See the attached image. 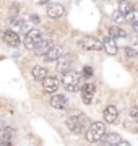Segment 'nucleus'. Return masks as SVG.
<instances>
[{"instance_id": "obj_17", "label": "nucleus", "mask_w": 138, "mask_h": 146, "mask_svg": "<svg viewBox=\"0 0 138 146\" xmlns=\"http://www.w3.org/2000/svg\"><path fill=\"white\" fill-rule=\"evenodd\" d=\"M47 76H49V72H47V68L46 67H42V65H36V67L33 68V78L36 80V81L42 83Z\"/></svg>"}, {"instance_id": "obj_26", "label": "nucleus", "mask_w": 138, "mask_h": 146, "mask_svg": "<svg viewBox=\"0 0 138 146\" xmlns=\"http://www.w3.org/2000/svg\"><path fill=\"white\" fill-rule=\"evenodd\" d=\"M0 146H13V145H11V141H2Z\"/></svg>"}, {"instance_id": "obj_15", "label": "nucleus", "mask_w": 138, "mask_h": 146, "mask_svg": "<svg viewBox=\"0 0 138 146\" xmlns=\"http://www.w3.org/2000/svg\"><path fill=\"white\" fill-rule=\"evenodd\" d=\"M120 135L119 133H107L101 140V146H119L120 145Z\"/></svg>"}, {"instance_id": "obj_16", "label": "nucleus", "mask_w": 138, "mask_h": 146, "mask_svg": "<svg viewBox=\"0 0 138 146\" xmlns=\"http://www.w3.org/2000/svg\"><path fill=\"white\" fill-rule=\"evenodd\" d=\"M104 50H106L109 55H115L117 54V50H119V47H117V41L114 39L112 36H107V37H104Z\"/></svg>"}, {"instance_id": "obj_20", "label": "nucleus", "mask_w": 138, "mask_h": 146, "mask_svg": "<svg viewBox=\"0 0 138 146\" xmlns=\"http://www.w3.org/2000/svg\"><path fill=\"white\" fill-rule=\"evenodd\" d=\"M13 135H15V130H13L11 127H3L2 131H0V140L2 141H11Z\"/></svg>"}, {"instance_id": "obj_9", "label": "nucleus", "mask_w": 138, "mask_h": 146, "mask_svg": "<svg viewBox=\"0 0 138 146\" xmlns=\"http://www.w3.org/2000/svg\"><path fill=\"white\" fill-rule=\"evenodd\" d=\"M64 5L62 3H57V2H50L47 5V16L52 18V20H57L64 15Z\"/></svg>"}, {"instance_id": "obj_25", "label": "nucleus", "mask_w": 138, "mask_h": 146, "mask_svg": "<svg viewBox=\"0 0 138 146\" xmlns=\"http://www.w3.org/2000/svg\"><path fill=\"white\" fill-rule=\"evenodd\" d=\"M130 115H133V117H137V115H138V107H133V109L130 110Z\"/></svg>"}, {"instance_id": "obj_12", "label": "nucleus", "mask_w": 138, "mask_h": 146, "mask_svg": "<svg viewBox=\"0 0 138 146\" xmlns=\"http://www.w3.org/2000/svg\"><path fill=\"white\" fill-rule=\"evenodd\" d=\"M104 120L107 123H117L119 122V110L115 106H107L104 109Z\"/></svg>"}, {"instance_id": "obj_6", "label": "nucleus", "mask_w": 138, "mask_h": 146, "mask_svg": "<svg viewBox=\"0 0 138 146\" xmlns=\"http://www.w3.org/2000/svg\"><path fill=\"white\" fill-rule=\"evenodd\" d=\"M2 39H3V42H5L8 47H18L20 44H21L18 33L13 31V29H7V31H3V34H2Z\"/></svg>"}, {"instance_id": "obj_14", "label": "nucleus", "mask_w": 138, "mask_h": 146, "mask_svg": "<svg viewBox=\"0 0 138 146\" xmlns=\"http://www.w3.org/2000/svg\"><path fill=\"white\" fill-rule=\"evenodd\" d=\"M72 57L70 55H62V57L57 60V70L58 72H62V73H67V72H70V68H72Z\"/></svg>"}, {"instance_id": "obj_21", "label": "nucleus", "mask_w": 138, "mask_h": 146, "mask_svg": "<svg viewBox=\"0 0 138 146\" xmlns=\"http://www.w3.org/2000/svg\"><path fill=\"white\" fill-rule=\"evenodd\" d=\"M119 10L122 11L123 15H128L130 11H133L135 8H133V5L130 3V2H127V0H122L120 2V7H119Z\"/></svg>"}, {"instance_id": "obj_23", "label": "nucleus", "mask_w": 138, "mask_h": 146, "mask_svg": "<svg viewBox=\"0 0 138 146\" xmlns=\"http://www.w3.org/2000/svg\"><path fill=\"white\" fill-rule=\"evenodd\" d=\"M125 57H128V58H137V57H138V52L135 50V49H132V47H125Z\"/></svg>"}, {"instance_id": "obj_27", "label": "nucleus", "mask_w": 138, "mask_h": 146, "mask_svg": "<svg viewBox=\"0 0 138 146\" xmlns=\"http://www.w3.org/2000/svg\"><path fill=\"white\" fill-rule=\"evenodd\" d=\"M119 146H130V143H127V141H120V145Z\"/></svg>"}, {"instance_id": "obj_8", "label": "nucleus", "mask_w": 138, "mask_h": 146, "mask_svg": "<svg viewBox=\"0 0 138 146\" xmlns=\"http://www.w3.org/2000/svg\"><path fill=\"white\" fill-rule=\"evenodd\" d=\"M94 93H96V88L93 83H85L83 88H81V99L85 104H91L93 99H94Z\"/></svg>"}, {"instance_id": "obj_10", "label": "nucleus", "mask_w": 138, "mask_h": 146, "mask_svg": "<svg viewBox=\"0 0 138 146\" xmlns=\"http://www.w3.org/2000/svg\"><path fill=\"white\" fill-rule=\"evenodd\" d=\"M62 55H64V49L58 46V44H54L52 49L44 55V60H46V62H57Z\"/></svg>"}, {"instance_id": "obj_3", "label": "nucleus", "mask_w": 138, "mask_h": 146, "mask_svg": "<svg viewBox=\"0 0 138 146\" xmlns=\"http://www.w3.org/2000/svg\"><path fill=\"white\" fill-rule=\"evenodd\" d=\"M106 135H107L106 125L102 122H94V123H91L88 131H86V140L90 141V143H98V141H101Z\"/></svg>"}, {"instance_id": "obj_22", "label": "nucleus", "mask_w": 138, "mask_h": 146, "mask_svg": "<svg viewBox=\"0 0 138 146\" xmlns=\"http://www.w3.org/2000/svg\"><path fill=\"white\" fill-rule=\"evenodd\" d=\"M112 20L115 23H122V21H125V15L120 10H115V11H112Z\"/></svg>"}, {"instance_id": "obj_7", "label": "nucleus", "mask_w": 138, "mask_h": 146, "mask_svg": "<svg viewBox=\"0 0 138 146\" xmlns=\"http://www.w3.org/2000/svg\"><path fill=\"white\" fill-rule=\"evenodd\" d=\"M42 89H44V93H47V94H54L55 91L58 89V86H60V81H58L57 76H50L49 75L47 78L44 80L42 83Z\"/></svg>"}, {"instance_id": "obj_19", "label": "nucleus", "mask_w": 138, "mask_h": 146, "mask_svg": "<svg viewBox=\"0 0 138 146\" xmlns=\"http://www.w3.org/2000/svg\"><path fill=\"white\" fill-rule=\"evenodd\" d=\"M125 20H127L133 26V29L138 33V10H133V11H130L128 15H125Z\"/></svg>"}, {"instance_id": "obj_1", "label": "nucleus", "mask_w": 138, "mask_h": 146, "mask_svg": "<svg viewBox=\"0 0 138 146\" xmlns=\"http://www.w3.org/2000/svg\"><path fill=\"white\" fill-rule=\"evenodd\" d=\"M83 75L80 73L73 72V70H70V72L64 73V76H62V84H64V88L70 93H75V91H78V89L83 88Z\"/></svg>"}, {"instance_id": "obj_5", "label": "nucleus", "mask_w": 138, "mask_h": 146, "mask_svg": "<svg viewBox=\"0 0 138 146\" xmlns=\"http://www.w3.org/2000/svg\"><path fill=\"white\" fill-rule=\"evenodd\" d=\"M80 46L86 50H101L104 47V42L96 36H83L80 39Z\"/></svg>"}, {"instance_id": "obj_18", "label": "nucleus", "mask_w": 138, "mask_h": 146, "mask_svg": "<svg viewBox=\"0 0 138 146\" xmlns=\"http://www.w3.org/2000/svg\"><path fill=\"white\" fill-rule=\"evenodd\" d=\"M109 36H112L117 41V39H125V37H127V33L119 26H111L109 28Z\"/></svg>"}, {"instance_id": "obj_11", "label": "nucleus", "mask_w": 138, "mask_h": 146, "mask_svg": "<svg viewBox=\"0 0 138 146\" xmlns=\"http://www.w3.org/2000/svg\"><path fill=\"white\" fill-rule=\"evenodd\" d=\"M67 104H68V101H67V98H65L64 94H54L52 98H50V106L57 110L67 109Z\"/></svg>"}, {"instance_id": "obj_4", "label": "nucleus", "mask_w": 138, "mask_h": 146, "mask_svg": "<svg viewBox=\"0 0 138 146\" xmlns=\"http://www.w3.org/2000/svg\"><path fill=\"white\" fill-rule=\"evenodd\" d=\"M42 33H41V29H37V28H34L33 31H29L25 36V41H23V46L26 47L28 50H34L37 46H39V42L42 41Z\"/></svg>"}, {"instance_id": "obj_13", "label": "nucleus", "mask_w": 138, "mask_h": 146, "mask_svg": "<svg viewBox=\"0 0 138 146\" xmlns=\"http://www.w3.org/2000/svg\"><path fill=\"white\" fill-rule=\"evenodd\" d=\"M52 46H54V42L50 41V39H42V41L39 42V46L34 49V54L39 55V57H44V55L52 49Z\"/></svg>"}, {"instance_id": "obj_24", "label": "nucleus", "mask_w": 138, "mask_h": 146, "mask_svg": "<svg viewBox=\"0 0 138 146\" xmlns=\"http://www.w3.org/2000/svg\"><path fill=\"white\" fill-rule=\"evenodd\" d=\"M93 67H90V65H86L85 68H83V76H86V78H90V76H93Z\"/></svg>"}, {"instance_id": "obj_2", "label": "nucleus", "mask_w": 138, "mask_h": 146, "mask_svg": "<svg viewBox=\"0 0 138 146\" xmlns=\"http://www.w3.org/2000/svg\"><path fill=\"white\" fill-rule=\"evenodd\" d=\"M67 127L68 130L75 135H81V133H86L90 125H88V119L85 115H72L67 119Z\"/></svg>"}]
</instances>
